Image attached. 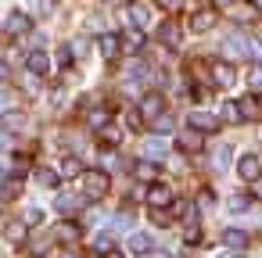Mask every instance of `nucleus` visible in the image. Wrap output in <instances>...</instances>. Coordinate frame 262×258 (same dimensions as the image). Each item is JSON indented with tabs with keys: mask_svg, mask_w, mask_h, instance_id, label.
Here are the masks:
<instances>
[{
	"mask_svg": "<svg viewBox=\"0 0 262 258\" xmlns=\"http://www.w3.org/2000/svg\"><path fill=\"white\" fill-rule=\"evenodd\" d=\"M108 186H112V179H108V172L104 169H86L83 172V190H86V197H104L108 194Z\"/></svg>",
	"mask_w": 262,
	"mask_h": 258,
	"instance_id": "f257e3e1",
	"label": "nucleus"
},
{
	"mask_svg": "<svg viewBox=\"0 0 262 258\" xmlns=\"http://www.w3.org/2000/svg\"><path fill=\"white\" fill-rule=\"evenodd\" d=\"M187 129H194V133H215V129H219V115L190 111V115H187Z\"/></svg>",
	"mask_w": 262,
	"mask_h": 258,
	"instance_id": "f03ea898",
	"label": "nucleus"
},
{
	"mask_svg": "<svg viewBox=\"0 0 262 258\" xmlns=\"http://www.w3.org/2000/svg\"><path fill=\"white\" fill-rule=\"evenodd\" d=\"M162 111H165V101H162V93H144V101H140V119H147V122H158V119H162Z\"/></svg>",
	"mask_w": 262,
	"mask_h": 258,
	"instance_id": "7ed1b4c3",
	"label": "nucleus"
},
{
	"mask_svg": "<svg viewBox=\"0 0 262 258\" xmlns=\"http://www.w3.org/2000/svg\"><path fill=\"white\" fill-rule=\"evenodd\" d=\"M147 204H151V212H162V208L176 204V197H172V190H169L165 183H155V186L147 190Z\"/></svg>",
	"mask_w": 262,
	"mask_h": 258,
	"instance_id": "20e7f679",
	"label": "nucleus"
},
{
	"mask_svg": "<svg viewBox=\"0 0 262 258\" xmlns=\"http://www.w3.org/2000/svg\"><path fill=\"white\" fill-rule=\"evenodd\" d=\"M237 176H241L244 183H255V179L262 176V161H258L255 154H244V158L237 161Z\"/></svg>",
	"mask_w": 262,
	"mask_h": 258,
	"instance_id": "39448f33",
	"label": "nucleus"
},
{
	"mask_svg": "<svg viewBox=\"0 0 262 258\" xmlns=\"http://www.w3.org/2000/svg\"><path fill=\"white\" fill-rule=\"evenodd\" d=\"M4 29H8L11 36H26V33L33 29V22H29V15H22V11H11V15H8V22H4Z\"/></svg>",
	"mask_w": 262,
	"mask_h": 258,
	"instance_id": "423d86ee",
	"label": "nucleus"
},
{
	"mask_svg": "<svg viewBox=\"0 0 262 258\" xmlns=\"http://www.w3.org/2000/svg\"><path fill=\"white\" fill-rule=\"evenodd\" d=\"M233 79H237V76H233V65H230V61H215V65H212V83H215V86L226 90V86H233Z\"/></svg>",
	"mask_w": 262,
	"mask_h": 258,
	"instance_id": "0eeeda50",
	"label": "nucleus"
},
{
	"mask_svg": "<svg viewBox=\"0 0 262 258\" xmlns=\"http://www.w3.org/2000/svg\"><path fill=\"white\" fill-rule=\"evenodd\" d=\"M201 144H205V140H201V133H194V129H187V133H180V136H176V147H180L183 154L201 151Z\"/></svg>",
	"mask_w": 262,
	"mask_h": 258,
	"instance_id": "6e6552de",
	"label": "nucleus"
},
{
	"mask_svg": "<svg viewBox=\"0 0 262 258\" xmlns=\"http://www.w3.org/2000/svg\"><path fill=\"white\" fill-rule=\"evenodd\" d=\"M215 26V11L212 8H205V11H198L194 18H190V33H208Z\"/></svg>",
	"mask_w": 262,
	"mask_h": 258,
	"instance_id": "1a4fd4ad",
	"label": "nucleus"
},
{
	"mask_svg": "<svg viewBox=\"0 0 262 258\" xmlns=\"http://www.w3.org/2000/svg\"><path fill=\"white\" fill-rule=\"evenodd\" d=\"M97 47H101L104 61H115V58H119V36H115V33H104V36L97 40Z\"/></svg>",
	"mask_w": 262,
	"mask_h": 258,
	"instance_id": "9d476101",
	"label": "nucleus"
},
{
	"mask_svg": "<svg viewBox=\"0 0 262 258\" xmlns=\"http://www.w3.org/2000/svg\"><path fill=\"white\" fill-rule=\"evenodd\" d=\"M26 65H29V72H33V76H47V68H51V58H47L43 51H33V54L26 58Z\"/></svg>",
	"mask_w": 262,
	"mask_h": 258,
	"instance_id": "9b49d317",
	"label": "nucleus"
},
{
	"mask_svg": "<svg viewBox=\"0 0 262 258\" xmlns=\"http://www.w3.org/2000/svg\"><path fill=\"white\" fill-rule=\"evenodd\" d=\"M86 204V194H58V212H79Z\"/></svg>",
	"mask_w": 262,
	"mask_h": 258,
	"instance_id": "f8f14e48",
	"label": "nucleus"
},
{
	"mask_svg": "<svg viewBox=\"0 0 262 258\" xmlns=\"http://www.w3.org/2000/svg\"><path fill=\"white\" fill-rule=\"evenodd\" d=\"M223 244H226L230 251L241 254V251L248 247V233H244V229H226V233H223Z\"/></svg>",
	"mask_w": 262,
	"mask_h": 258,
	"instance_id": "ddd939ff",
	"label": "nucleus"
},
{
	"mask_svg": "<svg viewBox=\"0 0 262 258\" xmlns=\"http://www.w3.org/2000/svg\"><path fill=\"white\" fill-rule=\"evenodd\" d=\"M26 8H29V15H36V18H51L58 8H54V0H26Z\"/></svg>",
	"mask_w": 262,
	"mask_h": 258,
	"instance_id": "4468645a",
	"label": "nucleus"
},
{
	"mask_svg": "<svg viewBox=\"0 0 262 258\" xmlns=\"http://www.w3.org/2000/svg\"><path fill=\"white\" fill-rule=\"evenodd\" d=\"M54 237H58L61 244H76V240H79V226H76V222H58V226H54Z\"/></svg>",
	"mask_w": 262,
	"mask_h": 258,
	"instance_id": "2eb2a0df",
	"label": "nucleus"
},
{
	"mask_svg": "<svg viewBox=\"0 0 262 258\" xmlns=\"http://www.w3.org/2000/svg\"><path fill=\"white\" fill-rule=\"evenodd\" d=\"M158 40H162V43H169V47H176V43H180V26H176V22H162Z\"/></svg>",
	"mask_w": 262,
	"mask_h": 258,
	"instance_id": "dca6fc26",
	"label": "nucleus"
},
{
	"mask_svg": "<svg viewBox=\"0 0 262 258\" xmlns=\"http://www.w3.org/2000/svg\"><path fill=\"white\" fill-rule=\"evenodd\" d=\"M108 119H112V115H108V108H94V111H90V115H86V122H90V129H97V133H101V129H108V126H112V122H108Z\"/></svg>",
	"mask_w": 262,
	"mask_h": 258,
	"instance_id": "f3484780",
	"label": "nucleus"
},
{
	"mask_svg": "<svg viewBox=\"0 0 262 258\" xmlns=\"http://www.w3.org/2000/svg\"><path fill=\"white\" fill-rule=\"evenodd\" d=\"M36 183H40V186H47V190H58L61 172H54V169H36Z\"/></svg>",
	"mask_w": 262,
	"mask_h": 258,
	"instance_id": "a211bd4d",
	"label": "nucleus"
},
{
	"mask_svg": "<svg viewBox=\"0 0 262 258\" xmlns=\"http://www.w3.org/2000/svg\"><path fill=\"white\" fill-rule=\"evenodd\" d=\"M151 247H155V244H151L147 233H129V251H133V254H147Z\"/></svg>",
	"mask_w": 262,
	"mask_h": 258,
	"instance_id": "6ab92c4d",
	"label": "nucleus"
},
{
	"mask_svg": "<svg viewBox=\"0 0 262 258\" xmlns=\"http://www.w3.org/2000/svg\"><path fill=\"white\" fill-rule=\"evenodd\" d=\"M126 18H129V22H133V26L140 29V26L147 22V8H144V4H137V0H133V4H126Z\"/></svg>",
	"mask_w": 262,
	"mask_h": 258,
	"instance_id": "aec40b11",
	"label": "nucleus"
},
{
	"mask_svg": "<svg viewBox=\"0 0 262 258\" xmlns=\"http://www.w3.org/2000/svg\"><path fill=\"white\" fill-rule=\"evenodd\" d=\"M133 176H137L140 183H151V179L158 176V165H155V161H140V165H133Z\"/></svg>",
	"mask_w": 262,
	"mask_h": 258,
	"instance_id": "412c9836",
	"label": "nucleus"
},
{
	"mask_svg": "<svg viewBox=\"0 0 262 258\" xmlns=\"http://www.w3.org/2000/svg\"><path fill=\"white\" fill-rule=\"evenodd\" d=\"M219 119H226V122H241V119H244V115H241V104H237V101H223Z\"/></svg>",
	"mask_w": 262,
	"mask_h": 258,
	"instance_id": "4be33fe9",
	"label": "nucleus"
},
{
	"mask_svg": "<svg viewBox=\"0 0 262 258\" xmlns=\"http://www.w3.org/2000/svg\"><path fill=\"white\" fill-rule=\"evenodd\" d=\"M26 229H29L26 222H8V226H4V237H8L11 244H22V240H26Z\"/></svg>",
	"mask_w": 262,
	"mask_h": 258,
	"instance_id": "5701e85b",
	"label": "nucleus"
},
{
	"mask_svg": "<svg viewBox=\"0 0 262 258\" xmlns=\"http://www.w3.org/2000/svg\"><path fill=\"white\" fill-rule=\"evenodd\" d=\"M165 151H169L165 140H147V144H144V154H147V158H165Z\"/></svg>",
	"mask_w": 262,
	"mask_h": 258,
	"instance_id": "b1692460",
	"label": "nucleus"
},
{
	"mask_svg": "<svg viewBox=\"0 0 262 258\" xmlns=\"http://www.w3.org/2000/svg\"><path fill=\"white\" fill-rule=\"evenodd\" d=\"M94 247H97L101 254H112V251H115V237H112V233H101V237L94 240Z\"/></svg>",
	"mask_w": 262,
	"mask_h": 258,
	"instance_id": "393cba45",
	"label": "nucleus"
},
{
	"mask_svg": "<svg viewBox=\"0 0 262 258\" xmlns=\"http://www.w3.org/2000/svg\"><path fill=\"white\" fill-rule=\"evenodd\" d=\"M248 86H251V90H262V61L248 68Z\"/></svg>",
	"mask_w": 262,
	"mask_h": 258,
	"instance_id": "a878e982",
	"label": "nucleus"
},
{
	"mask_svg": "<svg viewBox=\"0 0 262 258\" xmlns=\"http://www.w3.org/2000/svg\"><path fill=\"white\" fill-rule=\"evenodd\" d=\"M237 104H241V115H244V119H255V111H258V101H255V97H244V101H237Z\"/></svg>",
	"mask_w": 262,
	"mask_h": 258,
	"instance_id": "bb28decb",
	"label": "nucleus"
},
{
	"mask_svg": "<svg viewBox=\"0 0 262 258\" xmlns=\"http://www.w3.org/2000/svg\"><path fill=\"white\" fill-rule=\"evenodd\" d=\"M86 169L76 161V158H65V165H61V176H83Z\"/></svg>",
	"mask_w": 262,
	"mask_h": 258,
	"instance_id": "cd10ccee",
	"label": "nucleus"
},
{
	"mask_svg": "<svg viewBox=\"0 0 262 258\" xmlns=\"http://www.w3.org/2000/svg\"><path fill=\"white\" fill-rule=\"evenodd\" d=\"M223 47H230V54H248V43H244L241 36H230V40H226Z\"/></svg>",
	"mask_w": 262,
	"mask_h": 258,
	"instance_id": "c85d7f7f",
	"label": "nucleus"
},
{
	"mask_svg": "<svg viewBox=\"0 0 262 258\" xmlns=\"http://www.w3.org/2000/svg\"><path fill=\"white\" fill-rule=\"evenodd\" d=\"M26 119H22V111H4V129H18Z\"/></svg>",
	"mask_w": 262,
	"mask_h": 258,
	"instance_id": "c756f323",
	"label": "nucleus"
},
{
	"mask_svg": "<svg viewBox=\"0 0 262 258\" xmlns=\"http://www.w3.org/2000/svg\"><path fill=\"white\" fill-rule=\"evenodd\" d=\"M212 165H215V169H226V165H230V147H226V144H219V151H215V161H212Z\"/></svg>",
	"mask_w": 262,
	"mask_h": 258,
	"instance_id": "7c9ffc66",
	"label": "nucleus"
},
{
	"mask_svg": "<svg viewBox=\"0 0 262 258\" xmlns=\"http://www.w3.org/2000/svg\"><path fill=\"white\" fill-rule=\"evenodd\" d=\"M183 4H187V0H158V8H162V11H169V15L183 11Z\"/></svg>",
	"mask_w": 262,
	"mask_h": 258,
	"instance_id": "2f4dec72",
	"label": "nucleus"
},
{
	"mask_svg": "<svg viewBox=\"0 0 262 258\" xmlns=\"http://www.w3.org/2000/svg\"><path fill=\"white\" fill-rule=\"evenodd\" d=\"M101 140H104V144H112V147H115V144H119V140H122V133H119V129H115V126H108V129H101Z\"/></svg>",
	"mask_w": 262,
	"mask_h": 258,
	"instance_id": "473e14b6",
	"label": "nucleus"
},
{
	"mask_svg": "<svg viewBox=\"0 0 262 258\" xmlns=\"http://www.w3.org/2000/svg\"><path fill=\"white\" fill-rule=\"evenodd\" d=\"M126 47H129V51H140V47H144V33H137V29H133V33L126 36Z\"/></svg>",
	"mask_w": 262,
	"mask_h": 258,
	"instance_id": "72a5a7b5",
	"label": "nucleus"
},
{
	"mask_svg": "<svg viewBox=\"0 0 262 258\" xmlns=\"http://www.w3.org/2000/svg\"><path fill=\"white\" fill-rule=\"evenodd\" d=\"M40 219H43V215H40V208H29L22 222H26V226H40Z\"/></svg>",
	"mask_w": 262,
	"mask_h": 258,
	"instance_id": "f704fd0d",
	"label": "nucleus"
},
{
	"mask_svg": "<svg viewBox=\"0 0 262 258\" xmlns=\"http://www.w3.org/2000/svg\"><path fill=\"white\" fill-rule=\"evenodd\" d=\"M151 219H155V226H169V222H172V215H169L165 208H162V212H151Z\"/></svg>",
	"mask_w": 262,
	"mask_h": 258,
	"instance_id": "c9c22d12",
	"label": "nucleus"
},
{
	"mask_svg": "<svg viewBox=\"0 0 262 258\" xmlns=\"http://www.w3.org/2000/svg\"><path fill=\"white\" fill-rule=\"evenodd\" d=\"M230 208H233V212H244V208H248V197H244V194L230 197Z\"/></svg>",
	"mask_w": 262,
	"mask_h": 258,
	"instance_id": "e433bc0d",
	"label": "nucleus"
},
{
	"mask_svg": "<svg viewBox=\"0 0 262 258\" xmlns=\"http://www.w3.org/2000/svg\"><path fill=\"white\" fill-rule=\"evenodd\" d=\"M172 215H194V208H190L187 201H176V204H172Z\"/></svg>",
	"mask_w": 262,
	"mask_h": 258,
	"instance_id": "4c0bfd02",
	"label": "nucleus"
},
{
	"mask_svg": "<svg viewBox=\"0 0 262 258\" xmlns=\"http://www.w3.org/2000/svg\"><path fill=\"white\" fill-rule=\"evenodd\" d=\"M155 129H158V133H172V119H165V115H162V119L155 122Z\"/></svg>",
	"mask_w": 262,
	"mask_h": 258,
	"instance_id": "58836bf2",
	"label": "nucleus"
},
{
	"mask_svg": "<svg viewBox=\"0 0 262 258\" xmlns=\"http://www.w3.org/2000/svg\"><path fill=\"white\" fill-rule=\"evenodd\" d=\"M198 237H201V229H198V226H187V229H183V240H187V244H194Z\"/></svg>",
	"mask_w": 262,
	"mask_h": 258,
	"instance_id": "ea45409f",
	"label": "nucleus"
},
{
	"mask_svg": "<svg viewBox=\"0 0 262 258\" xmlns=\"http://www.w3.org/2000/svg\"><path fill=\"white\" fill-rule=\"evenodd\" d=\"M69 61H72V47H61L58 51V65H69Z\"/></svg>",
	"mask_w": 262,
	"mask_h": 258,
	"instance_id": "a19ab883",
	"label": "nucleus"
},
{
	"mask_svg": "<svg viewBox=\"0 0 262 258\" xmlns=\"http://www.w3.org/2000/svg\"><path fill=\"white\" fill-rule=\"evenodd\" d=\"M4 79H11V68H8V61H0V83Z\"/></svg>",
	"mask_w": 262,
	"mask_h": 258,
	"instance_id": "79ce46f5",
	"label": "nucleus"
},
{
	"mask_svg": "<svg viewBox=\"0 0 262 258\" xmlns=\"http://www.w3.org/2000/svg\"><path fill=\"white\" fill-rule=\"evenodd\" d=\"M11 144H15V140H11L8 133H0V147H11Z\"/></svg>",
	"mask_w": 262,
	"mask_h": 258,
	"instance_id": "37998d69",
	"label": "nucleus"
},
{
	"mask_svg": "<svg viewBox=\"0 0 262 258\" xmlns=\"http://www.w3.org/2000/svg\"><path fill=\"white\" fill-rule=\"evenodd\" d=\"M230 4H237V0H215V8H230Z\"/></svg>",
	"mask_w": 262,
	"mask_h": 258,
	"instance_id": "c03bdc74",
	"label": "nucleus"
},
{
	"mask_svg": "<svg viewBox=\"0 0 262 258\" xmlns=\"http://www.w3.org/2000/svg\"><path fill=\"white\" fill-rule=\"evenodd\" d=\"M8 101H11V97H8V90H0V108H4Z\"/></svg>",
	"mask_w": 262,
	"mask_h": 258,
	"instance_id": "a18cd8bd",
	"label": "nucleus"
},
{
	"mask_svg": "<svg viewBox=\"0 0 262 258\" xmlns=\"http://www.w3.org/2000/svg\"><path fill=\"white\" fill-rule=\"evenodd\" d=\"M104 258H126V254H122V251H112V254H104Z\"/></svg>",
	"mask_w": 262,
	"mask_h": 258,
	"instance_id": "49530a36",
	"label": "nucleus"
},
{
	"mask_svg": "<svg viewBox=\"0 0 262 258\" xmlns=\"http://www.w3.org/2000/svg\"><path fill=\"white\" fill-rule=\"evenodd\" d=\"M219 258H244V254H237V251H230V254H219Z\"/></svg>",
	"mask_w": 262,
	"mask_h": 258,
	"instance_id": "de8ad7c7",
	"label": "nucleus"
},
{
	"mask_svg": "<svg viewBox=\"0 0 262 258\" xmlns=\"http://www.w3.org/2000/svg\"><path fill=\"white\" fill-rule=\"evenodd\" d=\"M61 258H79V254H76V251H65V254H61Z\"/></svg>",
	"mask_w": 262,
	"mask_h": 258,
	"instance_id": "09e8293b",
	"label": "nucleus"
},
{
	"mask_svg": "<svg viewBox=\"0 0 262 258\" xmlns=\"http://www.w3.org/2000/svg\"><path fill=\"white\" fill-rule=\"evenodd\" d=\"M258 136H262V129H258Z\"/></svg>",
	"mask_w": 262,
	"mask_h": 258,
	"instance_id": "8fccbe9b",
	"label": "nucleus"
},
{
	"mask_svg": "<svg viewBox=\"0 0 262 258\" xmlns=\"http://www.w3.org/2000/svg\"><path fill=\"white\" fill-rule=\"evenodd\" d=\"M258 33H262V26H258Z\"/></svg>",
	"mask_w": 262,
	"mask_h": 258,
	"instance_id": "3c124183",
	"label": "nucleus"
},
{
	"mask_svg": "<svg viewBox=\"0 0 262 258\" xmlns=\"http://www.w3.org/2000/svg\"><path fill=\"white\" fill-rule=\"evenodd\" d=\"M183 258H190V254H183Z\"/></svg>",
	"mask_w": 262,
	"mask_h": 258,
	"instance_id": "603ef678",
	"label": "nucleus"
}]
</instances>
